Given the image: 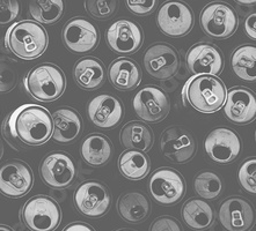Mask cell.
Segmentation results:
<instances>
[{"label":"cell","instance_id":"1","mask_svg":"<svg viewBox=\"0 0 256 231\" xmlns=\"http://www.w3.org/2000/svg\"><path fill=\"white\" fill-rule=\"evenodd\" d=\"M52 116L46 108L38 104H24L10 113L2 125L7 142L16 149L20 145L40 146L52 135Z\"/></svg>","mask_w":256,"mask_h":231},{"label":"cell","instance_id":"2","mask_svg":"<svg viewBox=\"0 0 256 231\" xmlns=\"http://www.w3.org/2000/svg\"><path fill=\"white\" fill-rule=\"evenodd\" d=\"M48 43L49 37L44 27L30 20L13 23L5 35L6 49L22 60H32L42 56Z\"/></svg>","mask_w":256,"mask_h":231},{"label":"cell","instance_id":"3","mask_svg":"<svg viewBox=\"0 0 256 231\" xmlns=\"http://www.w3.org/2000/svg\"><path fill=\"white\" fill-rule=\"evenodd\" d=\"M226 87L217 75H194L182 89L184 106L188 103L202 113H214L222 108L226 100Z\"/></svg>","mask_w":256,"mask_h":231},{"label":"cell","instance_id":"4","mask_svg":"<svg viewBox=\"0 0 256 231\" xmlns=\"http://www.w3.org/2000/svg\"><path fill=\"white\" fill-rule=\"evenodd\" d=\"M24 86L32 98L40 102H52L64 94L66 79L60 67L54 64H41L28 72Z\"/></svg>","mask_w":256,"mask_h":231},{"label":"cell","instance_id":"5","mask_svg":"<svg viewBox=\"0 0 256 231\" xmlns=\"http://www.w3.org/2000/svg\"><path fill=\"white\" fill-rule=\"evenodd\" d=\"M21 218L30 231H54L62 222V211L52 198L36 196L24 204Z\"/></svg>","mask_w":256,"mask_h":231},{"label":"cell","instance_id":"6","mask_svg":"<svg viewBox=\"0 0 256 231\" xmlns=\"http://www.w3.org/2000/svg\"><path fill=\"white\" fill-rule=\"evenodd\" d=\"M200 27L212 38H228L236 31L239 17L232 6L222 1L210 2L200 16Z\"/></svg>","mask_w":256,"mask_h":231},{"label":"cell","instance_id":"7","mask_svg":"<svg viewBox=\"0 0 256 231\" xmlns=\"http://www.w3.org/2000/svg\"><path fill=\"white\" fill-rule=\"evenodd\" d=\"M73 203L80 214L90 219H98L108 213L112 206V196L106 185L95 181H87L76 190Z\"/></svg>","mask_w":256,"mask_h":231},{"label":"cell","instance_id":"8","mask_svg":"<svg viewBox=\"0 0 256 231\" xmlns=\"http://www.w3.org/2000/svg\"><path fill=\"white\" fill-rule=\"evenodd\" d=\"M148 192L158 204L173 206L184 197L186 182L184 176L175 169L160 168L151 176Z\"/></svg>","mask_w":256,"mask_h":231},{"label":"cell","instance_id":"9","mask_svg":"<svg viewBox=\"0 0 256 231\" xmlns=\"http://www.w3.org/2000/svg\"><path fill=\"white\" fill-rule=\"evenodd\" d=\"M194 21L192 9L181 0H168L164 2L156 14V24L160 30L174 38L188 34L194 27Z\"/></svg>","mask_w":256,"mask_h":231},{"label":"cell","instance_id":"10","mask_svg":"<svg viewBox=\"0 0 256 231\" xmlns=\"http://www.w3.org/2000/svg\"><path fill=\"white\" fill-rule=\"evenodd\" d=\"M42 181L51 189H66L76 177L73 157L65 152H52L44 157L40 167Z\"/></svg>","mask_w":256,"mask_h":231},{"label":"cell","instance_id":"11","mask_svg":"<svg viewBox=\"0 0 256 231\" xmlns=\"http://www.w3.org/2000/svg\"><path fill=\"white\" fill-rule=\"evenodd\" d=\"M132 106L136 115L146 123H158L170 113L167 94L156 86H145L134 95Z\"/></svg>","mask_w":256,"mask_h":231},{"label":"cell","instance_id":"12","mask_svg":"<svg viewBox=\"0 0 256 231\" xmlns=\"http://www.w3.org/2000/svg\"><path fill=\"white\" fill-rule=\"evenodd\" d=\"M62 38L71 52L87 53L98 45L100 32L92 22L78 16L66 22L62 31Z\"/></svg>","mask_w":256,"mask_h":231},{"label":"cell","instance_id":"13","mask_svg":"<svg viewBox=\"0 0 256 231\" xmlns=\"http://www.w3.org/2000/svg\"><path fill=\"white\" fill-rule=\"evenodd\" d=\"M34 175L27 163L10 160L0 167V193L7 198H21L32 190Z\"/></svg>","mask_w":256,"mask_h":231},{"label":"cell","instance_id":"14","mask_svg":"<svg viewBox=\"0 0 256 231\" xmlns=\"http://www.w3.org/2000/svg\"><path fill=\"white\" fill-rule=\"evenodd\" d=\"M204 148L210 159L218 164L233 162L241 152V140L231 128L219 127L211 131L204 141Z\"/></svg>","mask_w":256,"mask_h":231},{"label":"cell","instance_id":"15","mask_svg":"<svg viewBox=\"0 0 256 231\" xmlns=\"http://www.w3.org/2000/svg\"><path fill=\"white\" fill-rule=\"evenodd\" d=\"M219 221L228 231H250L255 223V212L250 201L241 197L226 199L219 208Z\"/></svg>","mask_w":256,"mask_h":231},{"label":"cell","instance_id":"16","mask_svg":"<svg viewBox=\"0 0 256 231\" xmlns=\"http://www.w3.org/2000/svg\"><path fill=\"white\" fill-rule=\"evenodd\" d=\"M142 27L136 22L120 19L115 21L107 31V43L112 51L120 54H131L142 45Z\"/></svg>","mask_w":256,"mask_h":231},{"label":"cell","instance_id":"17","mask_svg":"<svg viewBox=\"0 0 256 231\" xmlns=\"http://www.w3.org/2000/svg\"><path fill=\"white\" fill-rule=\"evenodd\" d=\"M144 65L148 74L158 80H167L175 75L180 66L176 50L168 44L159 43L150 46L144 56Z\"/></svg>","mask_w":256,"mask_h":231},{"label":"cell","instance_id":"18","mask_svg":"<svg viewBox=\"0 0 256 231\" xmlns=\"http://www.w3.org/2000/svg\"><path fill=\"white\" fill-rule=\"evenodd\" d=\"M186 64L194 75H218L224 68V58L218 47L200 43L188 50Z\"/></svg>","mask_w":256,"mask_h":231},{"label":"cell","instance_id":"19","mask_svg":"<svg viewBox=\"0 0 256 231\" xmlns=\"http://www.w3.org/2000/svg\"><path fill=\"white\" fill-rule=\"evenodd\" d=\"M160 147L167 159L178 164L192 160L196 150L192 135L181 127H170L164 131Z\"/></svg>","mask_w":256,"mask_h":231},{"label":"cell","instance_id":"20","mask_svg":"<svg viewBox=\"0 0 256 231\" xmlns=\"http://www.w3.org/2000/svg\"><path fill=\"white\" fill-rule=\"evenodd\" d=\"M225 116L232 123L244 125L252 123L256 116V100L253 91L244 87H234L226 94Z\"/></svg>","mask_w":256,"mask_h":231},{"label":"cell","instance_id":"21","mask_svg":"<svg viewBox=\"0 0 256 231\" xmlns=\"http://www.w3.org/2000/svg\"><path fill=\"white\" fill-rule=\"evenodd\" d=\"M88 116L95 126L110 130L122 122L124 106L112 95L101 94L88 103Z\"/></svg>","mask_w":256,"mask_h":231},{"label":"cell","instance_id":"22","mask_svg":"<svg viewBox=\"0 0 256 231\" xmlns=\"http://www.w3.org/2000/svg\"><path fill=\"white\" fill-rule=\"evenodd\" d=\"M52 135L60 144H70L82 131V119L78 111L72 108H60L52 115Z\"/></svg>","mask_w":256,"mask_h":231},{"label":"cell","instance_id":"23","mask_svg":"<svg viewBox=\"0 0 256 231\" xmlns=\"http://www.w3.org/2000/svg\"><path fill=\"white\" fill-rule=\"evenodd\" d=\"M108 79L116 89L132 90L142 81V69L130 58H118L109 66Z\"/></svg>","mask_w":256,"mask_h":231},{"label":"cell","instance_id":"24","mask_svg":"<svg viewBox=\"0 0 256 231\" xmlns=\"http://www.w3.org/2000/svg\"><path fill=\"white\" fill-rule=\"evenodd\" d=\"M73 78L82 89H98L106 81V68L98 58H82L73 67Z\"/></svg>","mask_w":256,"mask_h":231},{"label":"cell","instance_id":"25","mask_svg":"<svg viewBox=\"0 0 256 231\" xmlns=\"http://www.w3.org/2000/svg\"><path fill=\"white\" fill-rule=\"evenodd\" d=\"M114 152L112 141L106 135L90 134L82 141L80 154L87 164L93 167H101L110 160Z\"/></svg>","mask_w":256,"mask_h":231},{"label":"cell","instance_id":"26","mask_svg":"<svg viewBox=\"0 0 256 231\" xmlns=\"http://www.w3.org/2000/svg\"><path fill=\"white\" fill-rule=\"evenodd\" d=\"M117 211L123 220L130 223H140L148 218L151 205L148 198L140 192L122 196L117 203Z\"/></svg>","mask_w":256,"mask_h":231},{"label":"cell","instance_id":"27","mask_svg":"<svg viewBox=\"0 0 256 231\" xmlns=\"http://www.w3.org/2000/svg\"><path fill=\"white\" fill-rule=\"evenodd\" d=\"M182 219L192 230L202 231L210 228L214 220V213L206 201L190 199L182 207Z\"/></svg>","mask_w":256,"mask_h":231},{"label":"cell","instance_id":"28","mask_svg":"<svg viewBox=\"0 0 256 231\" xmlns=\"http://www.w3.org/2000/svg\"><path fill=\"white\" fill-rule=\"evenodd\" d=\"M118 168L120 174L129 181H140L148 175L151 162L144 152L130 149L120 154Z\"/></svg>","mask_w":256,"mask_h":231},{"label":"cell","instance_id":"29","mask_svg":"<svg viewBox=\"0 0 256 231\" xmlns=\"http://www.w3.org/2000/svg\"><path fill=\"white\" fill-rule=\"evenodd\" d=\"M120 142L126 148L148 152L153 145V131L142 122H130L120 131Z\"/></svg>","mask_w":256,"mask_h":231},{"label":"cell","instance_id":"30","mask_svg":"<svg viewBox=\"0 0 256 231\" xmlns=\"http://www.w3.org/2000/svg\"><path fill=\"white\" fill-rule=\"evenodd\" d=\"M256 47L255 45H242L234 51L231 57V66L238 78L244 81L254 82Z\"/></svg>","mask_w":256,"mask_h":231},{"label":"cell","instance_id":"31","mask_svg":"<svg viewBox=\"0 0 256 231\" xmlns=\"http://www.w3.org/2000/svg\"><path fill=\"white\" fill-rule=\"evenodd\" d=\"M29 13L38 23L54 24L64 14V0H32Z\"/></svg>","mask_w":256,"mask_h":231},{"label":"cell","instance_id":"32","mask_svg":"<svg viewBox=\"0 0 256 231\" xmlns=\"http://www.w3.org/2000/svg\"><path fill=\"white\" fill-rule=\"evenodd\" d=\"M195 192L203 199L214 200L220 196L222 183L218 175L211 171H203L195 178L194 183Z\"/></svg>","mask_w":256,"mask_h":231},{"label":"cell","instance_id":"33","mask_svg":"<svg viewBox=\"0 0 256 231\" xmlns=\"http://www.w3.org/2000/svg\"><path fill=\"white\" fill-rule=\"evenodd\" d=\"M118 0H85V8L94 19L107 20L114 15Z\"/></svg>","mask_w":256,"mask_h":231},{"label":"cell","instance_id":"34","mask_svg":"<svg viewBox=\"0 0 256 231\" xmlns=\"http://www.w3.org/2000/svg\"><path fill=\"white\" fill-rule=\"evenodd\" d=\"M238 179L241 188L248 193H256V159L250 157L241 164L238 171Z\"/></svg>","mask_w":256,"mask_h":231},{"label":"cell","instance_id":"35","mask_svg":"<svg viewBox=\"0 0 256 231\" xmlns=\"http://www.w3.org/2000/svg\"><path fill=\"white\" fill-rule=\"evenodd\" d=\"M18 73L16 65L0 59V94L8 93L16 86Z\"/></svg>","mask_w":256,"mask_h":231},{"label":"cell","instance_id":"36","mask_svg":"<svg viewBox=\"0 0 256 231\" xmlns=\"http://www.w3.org/2000/svg\"><path fill=\"white\" fill-rule=\"evenodd\" d=\"M20 13L18 0H0V25L10 23Z\"/></svg>","mask_w":256,"mask_h":231},{"label":"cell","instance_id":"37","mask_svg":"<svg viewBox=\"0 0 256 231\" xmlns=\"http://www.w3.org/2000/svg\"><path fill=\"white\" fill-rule=\"evenodd\" d=\"M158 0H126V6L136 15H148L154 12Z\"/></svg>","mask_w":256,"mask_h":231},{"label":"cell","instance_id":"38","mask_svg":"<svg viewBox=\"0 0 256 231\" xmlns=\"http://www.w3.org/2000/svg\"><path fill=\"white\" fill-rule=\"evenodd\" d=\"M150 231H184L181 223L172 216H160L152 223Z\"/></svg>","mask_w":256,"mask_h":231},{"label":"cell","instance_id":"39","mask_svg":"<svg viewBox=\"0 0 256 231\" xmlns=\"http://www.w3.org/2000/svg\"><path fill=\"white\" fill-rule=\"evenodd\" d=\"M244 30L252 39L256 38V13H250L244 21Z\"/></svg>","mask_w":256,"mask_h":231},{"label":"cell","instance_id":"40","mask_svg":"<svg viewBox=\"0 0 256 231\" xmlns=\"http://www.w3.org/2000/svg\"><path fill=\"white\" fill-rule=\"evenodd\" d=\"M63 231H95L90 225L84 222H73L68 227H65Z\"/></svg>","mask_w":256,"mask_h":231},{"label":"cell","instance_id":"41","mask_svg":"<svg viewBox=\"0 0 256 231\" xmlns=\"http://www.w3.org/2000/svg\"><path fill=\"white\" fill-rule=\"evenodd\" d=\"M236 1L241 3V5H248V6H250V5H254L256 0H236Z\"/></svg>","mask_w":256,"mask_h":231},{"label":"cell","instance_id":"42","mask_svg":"<svg viewBox=\"0 0 256 231\" xmlns=\"http://www.w3.org/2000/svg\"><path fill=\"white\" fill-rule=\"evenodd\" d=\"M0 231H14L10 227H7V226H2L0 225Z\"/></svg>","mask_w":256,"mask_h":231},{"label":"cell","instance_id":"43","mask_svg":"<svg viewBox=\"0 0 256 231\" xmlns=\"http://www.w3.org/2000/svg\"><path fill=\"white\" fill-rule=\"evenodd\" d=\"M2 152H4L2 144V141H0V159H2Z\"/></svg>","mask_w":256,"mask_h":231},{"label":"cell","instance_id":"44","mask_svg":"<svg viewBox=\"0 0 256 231\" xmlns=\"http://www.w3.org/2000/svg\"><path fill=\"white\" fill-rule=\"evenodd\" d=\"M117 231H134V230H130V229H120V230H117Z\"/></svg>","mask_w":256,"mask_h":231}]
</instances>
